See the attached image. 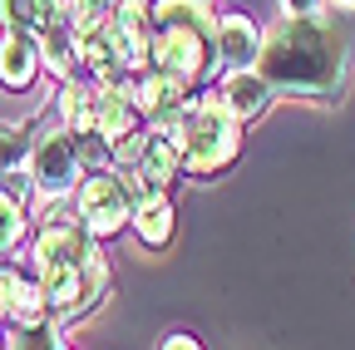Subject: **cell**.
Segmentation results:
<instances>
[{
	"label": "cell",
	"mask_w": 355,
	"mask_h": 350,
	"mask_svg": "<svg viewBox=\"0 0 355 350\" xmlns=\"http://www.w3.org/2000/svg\"><path fill=\"white\" fill-rule=\"evenodd\" d=\"M345 6H355V0H345Z\"/></svg>",
	"instance_id": "cell-27"
},
{
	"label": "cell",
	"mask_w": 355,
	"mask_h": 350,
	"mask_svg": "<svg viewBox=\"0 0 355 350\" xmlns=\"http://www.w3.org/2000/svg\"><path fill=\"white\" fill-rule=\"evenodd\" d=\"M74 153H79V168L99 173V163H104V143H99L94 128H89V134H74Z\"/></svg>",
	"instance_id": "cell-23"
},
{
	"label": "cell",
	"mask_w": 355,
	"mask_h": 350,
	"mask_svg": "<svg viewBox=\"0 0 355 350\" xmlns=\"http://www.w3.org/2000/svg\"><path fill=\"white\" fill-rule=\"evenodd\" d=\"M35 74H40V40L10 30L6 45H0V84L20 94V89H30V84H35Z\"/></svg>",
	"instance_id": "cell-12"
},
{
	"label": "cell",
	"mask_w": 355,
	"mask_h": 350,
	"mask_svg": "<svg viewBox=\"0 0 355 350\" xmlns=\"http://www.w3.org/2000/svg\"><path fill=\"white\" fill-rule=\"evenodd\" d=\"M202 6H207V0H202Z\"/></svg>",
	"instance_id": "cell-28"
},
{
	"label": "cell",
	"mask_w": 355,
	"mask_h": 350,
	"mask_svg": "<svg viewBox=\"0 0 355 350\" xmlns=\"http://www.w3.org/2000/svg\"><path fill=\"white\" fill-rule=\"evenodd\" d=\"M40 60L50 64L55 74H69V69H74V60H79V35H74L69 20H60L50 35H40Z\"/></svg>",
	"instance_id": "cell-16"
},
{
	"label": "cell",
	"mask_w": 355,
	"mask_h": 350,
	"mask_svg": "<svg viewBox=\"0 0 355 350\" xmlns=\"http://www.w3.org/2000/svg\"><path fill=\"white\" fill-rule=\"evenodd\" d=\"M0 316H6V272H0Z\"/></svg>",
	"instance_id": "cell-26"
},
{
	"label": "cell",
	"mask_w": 355,
	"mask_h": 350,
	"mask_svg": "<svg viewBox=\"0 0 355 350\" xmlns=\"http://www.w3.org/2000/svg\"><path fill=\"white\" fill-rule=\"evenodd\" d=\"M89 114H94V134H99V139H109V143L133 139V128H139V104H133V84H128V79L99 84V89L89 94Z\"/></svg>",
	"instance_id": "cell-7"
},
{
	"label": "cell",
	"mask_w": 355,
	"mask_h": 350,
	"mask_svg": "<svg viewBox=\"0 0 355 350\" xmlns=\"http://www.w3.org/2000/svg\"><path fill=\"white\" fill-rule=\"evenodd\" d=\"M355 60V25L345 15H286L257 50V74L286 94L336 99Z\"/></svg>",
	"instance_id": "cell-1"
},
{
	"label": "cell",
	"mask_w": 355,
	"mask_h": 350,
	"mask_svg": "<svg viewBox=\"0 0 355 350\" xmlns=\"http://www.w3.org/2000/svg\"><path fill=\"white\" fill-rule=\"evenodd\" d=\"M0 15L20 35H50L60 20H69V0H0Z\"/></svg>",
	"instance_id": "cell-13"
},
{
	"label": "cell",
	"mask_w": 355,
	"mask_h": 350,
	"mask_svg": "<svg viewBox=\"0 0 355 350\" xmlns=\"http://www.w3.org/2000/svg\"><path fill=\"white\" fill-rule=\"evenodd\" d=\"M153 20H158V30H168V25H207V6L202 0H158Z\"/></svg>",
	"instance_id": "cell-18"
},
{
	"label": "cell",
	"mask_w": 355,
	"mask_h": 350,
	"mask_svg": "<svg viewBox=\"0 0 355 350\" xmlns=\"http://www.w3.org/2000/svg\"><path fill=\"white\" fill-rule=\"evenodd\" d=\"M222 104L232 109V119H237V123L261 119V114H266V104H272V84L257 74V64H252V69H232L227 79H222Z\"/></svg>",
	"instance_id": "cell-10"
},
{
	"label": "cell",
	"mask_w": 355,
	"mask_h": 350,
	"mask_svg": "<svg viewBox=\"0 0 355 350\" xmlns=\"http://www.w3.org/2000/svg\"><path fill=\"white\" fill-rule=\"evenodd\" d=\"M286 15H311V10H321V0H282Z\"/></svg>",
	"instance_id": "cell-25"
},
{
	"label": "cell",
	"mask_w": 355,
	"mask_h": 350,
	"mask_svg": "<svg viewBox=\"0 0 355 350\" xmlns=\"http://www.w3.org/2000/svg\"><path fill=\"white\" fill-rule=\"evenodd\" d=\"M20 232H25V207H20V198H15V193H0V252L15 247Z\"/></svg>",
	"instance_id": "cell-20"
},
{
	"label": "cell",
	"mask_w": 355,
	"mask_h": 350,
	"mask_svg": "<svg viewBox=\"0 0 355 350\" xmlns=\"http://www.w3.org/2000/svg\"><path fill=\"white\" fill-rule=\"evenodd\" d=\"M60 119L69 134H89L94 128V114H89V94L79 89V84H64L60 89Z\"/></svg>",
	"instance_id": "cell-17"
},
{
	"label": "cell",
	"mask_w": 355,
	"mask_h": 350,
	"mask_svg": "<svg viewBox=\"0 0 355 350\" xmlns=\"http://www.w3.org/2000/svg\"><path fill=\"white\" fill-rule=\"evenodd\" d=\"M207 60H212V30L207 25H168L148 45V64L153 69L183 74V79H198L207 69Z\"/></svg>",
	"instance_id": "cell-3"
},
{
	"label": "cell",
	"mask_w": 355,
	"mask_h": 350,
	"mask_svg": "<svg viewBox=\"0 0 355 350\" xmlns=\"http://www.w3.org/2000/svg\"><path fill=\"white\" fill-rule=\"evenodd\" d=\"M183 94H188V79L168 74V69H148V74H139V84H133V104H139V114H148L153 123H168V119L183 114Z\"/></svg>",
	"instance_id": "cell-8"
},
{
	"label": "cell",
	"mask_w": 355,
	"mask_h": 350,
	"mask_svg": "<svg viewBox=\"0 0 355 350\" xmlns=\"http://www.w3.org/2000/svg\"><path fill=\"white\" fill-rule=\"evenodd\" d=\"M212 50L222 64H232V69H252L257 64V50H261V35L247 15H227L217 30H212Z\"/></svg>",
	"instance_id": "cell-11"
},
{
	"label": "cell",
	"mask_w": 355,
	"mask_h": 350,
	"mask_svg": "<svg viewBox=\"0 0 355 350\" xmlns=\"http://www.w3.org/2000/svg\"><path fill=\"white\" fill-rule=\"evenodd\" d=\"M79 153H74V134L69 128H50V134H40L30 143V178L40 193H50V198H64L79 178Z\"/></svg>",
	"instance_id": "cell-4"
},
{
	"label": "cell",
	"mask_w": 355,
	"mask_h": 350,
	"mask_svg": "<svg viewBox=\"0 0 355 350\" xmlns=\"http://www.w3.org/2000/svg\"><path fill=\"white\" fill-rule=\"evenodd\" d=\"M153 128H163V134L178 139V148H183V168L198 173V178L227 168L237 158V148H242V128H237L232 109L222 104V94H207L198 104H183L178 119L153 123Z\"/></svg>",
	"instance_id": "cell-2"
},
{
	"label": "cell",
	"mask_w": 355,
	"mask_h": 350,
	"mask_svg": "<svg viewBox=\"0 0 355 350\" xmlns=\"http://www.w3.org/2000/svg\"><path fill=\"white\" fill-rule=\"evenodd\" d=\"M104 6H109V20L128 25V30H144V20H148V0H104Z\"/></svg>",
	"instance_id": "cell-21"
},
{
	"label": "cell",
	"mask_w": 355,
	"mask_h": 350,
	"mask_svg": "<svg viewBox=\"0 0 355 350\" xmlns=\"http://www.w3.org/2000/svg\"><path fill=\"white\" fill-rule=\"evenodd\" d=\"M35 256H40L44 272H50V267H84V261L94 256V237H89L84 227H74V222H50L40 232Z\"/></svg>",
	"instance_id": "cell-9"
},
{
	"label": "cell",
	"mask_w": 355,
	"mask_h": 350,
	"mask_svg": "<svg viewBox=\"0 0 355 350\" xmlns=\"http://www.w3.org/2000/svg\"><path fill=\"white\" fill-rule=\"evenodd\" d=\"M10 350H60V335L35 321V326H20V335L10 340Z\"/></svg>",
	"instance_id": "cell-22"
},
{
	"label": "cell",
	"mask_w": 355,
	"mask_h": 350,
	"mask_svg": "<svg viewBox=\"0 0 355 350\" xmlns=\"http://www.w3.org/2000/svg\"><path fill=\"white\" fill-rule=\"evenodd\" d=\"M79 217H84L89 237H114L119 227L133 222V202L119 183V173H94V178L79 188Z\"/></svg>",
	"instance_id": "cell-5"
},
{
	"label": "cell",
	"mask_w": 355,
	"mask_h": 350,
	"mask_svg": "<svg viewBox=\"0 0 355 350\" xmlns=\"http://www.w3.org/2000/svg\"><path fill=\"white\" fill-rule=\"evenodd\" d=\"M104 281H109V272H104L99 256H89L84 267H50V272H44V286H40L44 291V311L74 316V311H84V306L104 291Z\"/></svg>",
	"instance_id": "cell-6"
},
{
	"label": "cell",
	"mask_w": 355,
	"mask_h": 350,
	"mask_svg": "<svg viewBox=\"0 0 355 350\" xmlns=\"http://www.w3.org/2000/svg\"><path fill=\"white\" fill-rule=\"evenodd\" d=\"M158 350H198V340H193V335H183V331H178V335H168V340H163Z\"/></svg>",
	"instance_id": "cell-24"
},
{
	"label": "cell",
	"mask_w": 355,
	"mask_h": 350,
	"mask_svg": "<svg viewBox=\"0 0 355 350\" xmlns=\"http://www.w3.org/2000/svg\"><path fill=\"white\" fill-rule=\"evenodd\" d=\"M6 316H15L20 326H35L44 316V291L15 272H6Z\"/></svg>",
	"instance_id": "cell-15"
},
{
	"label": "cell",
	"mask_w": 355,
	"mask_h": 350,
	"mask_svg": "<svg viewBox=\"0 0 355 350\" xmlns=\"http://www.w3.org/2000/svg\"><path fill=\"white\" fill-rule=\"evenodd\" d=\"M173 227H178V217H173V207H168L163 198L133 207V232H139L144 247H168V242H173Z\"/></svg>",
	"instance_id": "cell-14"
},
{
	"label": "cell",
	"mask_w": 355,
	"mask_h": 350,
	"mask_svg": "<svg viewBox=\"0 0 355 350\" xmlns=\"http://www.w3.org/2000/svg\"><path fill=\"white\" fill-rule=\"evenodd\" d=\"M25 148H30V139H25V128H20V123H0V183H6L10 173L20 168Z\"/></svg>",
	"instance_id": "cell-19"
}]
</instances>
